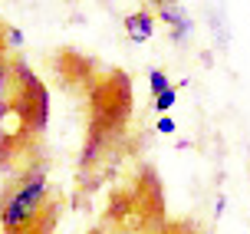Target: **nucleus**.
<instances>
[{
  "mask_svg": "<svg viewBox=\"0 0 250 234\" xmlns=\"http://www.w3.org/2000/svg\"><path fill=\"white\" fill-rule=\"evenodd\" d=\"M50 119V89L23 56L10 53L0 66V168L7 178L43 165V132Z\"/></svg>",
  "mask_w": 250,
  "mask_h": 234,
  "instance_id": "nucleus-1",
  "label": "nucleus"
},
{
  "mask_svg": "<svg viewBox=\"0 0 250 234\" xmlns=\"http://www.w3.org/2000/svg\"><path fill=\"white\" fill-rule=\"evenodd\" d=\"M60 221V195L46 162L7 178L0 195V234H53Z\"/></svg>",
  "mask_w": 250,
  "mask_h": 234,
  "instance_id": "nucleus-2",
  "label": "nucleus"
},
{
  "mask_svg": "<svg viewBox=\"0 0 250 234\" xmlns=\"http://www.w3.org/2000/svg\"><path fill=\"white\" fill-rule=\"evenodd\" d=\"M155 20H162L168 30H171V40H185L188 30H191V20H188V13L181 3H165V7H155Z\"/></svg>",
  "mask_w": 250,
  "mask_h": 234,
  "instance_id": "nucleus-3",
  "label": "nucleus"
},
{
  "mask_svg": "<svg viewBox=\"0 0 250 234\" xmlns=\"http://www.w3.org/2000/svg\"><path fill=\"white\" fill-rule=\"evenodd\" d=\"M125 33L135 40V43L151 40V33H155V13H148V10L128 13V17H125Z\"/></svg>",
  "mask_w": 250,
  "mask_h": 234,
  "instance_id": "nucleus-4",
  "label": "nucleus"
},
{
  "mask_svg": "<svg viewBox=\"0 0 250 234\" xmlns=\"http://www.w3.org/2000/svg\"><path fill=\"white\" fill-rule=\"evenodd\" d=\"M148 86H151V96H162L165 89H171V83H168V76H165L162 70H151L148 73Z\"/></svg>",
  "mask_w": 250,
  "mask_h": 234,
  "instance_id": "nucleus-5",
  "label": "nucleus"
},
{
  "mask_svg": "<svg viewBox=\"0 0 250 234\" xmlns=\"http://www.w3.org/2000/svg\"><path fill=\"white\" fill-rule=\"evenodd\" d=\"M175 102H178V89L171 86V89H165L162 96H155V109H158V112H168Z\"/></svg>",
  "mask_w": 250,
  "mask_h": 234,
  "instance_id": "nucleus-6",
  "label": "nucleus"
},
{
  "mask_svg": "<svg viewBox=\"0 0 250 234\" xmlns=\"http://www.w3.org/2000/svg\"><path fill=\"white\" fill-rule=\"evenodd\" d=\"M158 132H162V136H171V132H175V119L162 116V119H158Z\"/></svg>",
  "mask_w": 250,
  "mask_h": 234,
  "instance_id": "nucleus-7",
  "label": "nucleus"
},
{
  "mask_svg": "<svg viewBox=\"0 0 250 234\" xmlns=\"http://www.w3.org/2000/svg\"><path fill=\"white\" fill-rule=\"evenodd\" d=\"M3 30H7V26H3ZM7 40H10V47L17 49L20 43H23V33H20V30H7Z\"/></svg>",
  "mask_w": 250,
  "mask_h": 234,
  "instance_id": "nucleus-8",
  "label": "nucleus"
},
{
  "mask_svg": "<svg viewBox=\"0 0 250 234\" xmlns=\"http://www.w3.org/2000/svg\"><path fill=\"white\" fill-rule=\"evenodd\" d=\"M3 47H7V43H3V23H0V66H3V60H7V56H3Z\"/></svg>",
  "mask_w": 250,
  "mask_h": 234,
  "instance_id": "nucleus-9",
  "label": "nucleus"
},
{
  "mask_svg": "<svg viewBox=\"0 0 250 234\" xmlns=\"http://www.w3.org/2000/svg\"><path fill=\"white\" fill-rule=\"evenodd\" d=\"M151 7H165V3H175V0H148Z\"/></svg>",
  "mask_w": 250,
  "mask_h": 234,
  "instance_id": "nucleus-10",
  "label": "nucleus"
}]
</instances>
